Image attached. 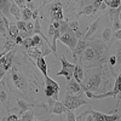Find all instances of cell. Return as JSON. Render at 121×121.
<instances>
[{
    "label": "cell",
    "instance_id": "obj_23",
    "mask_svg": "<svg viewBox=\"0 0 121 121\" xmlns=\"http://www.w3.org/2000/svg\"><path fill=\"white\" fill-rule=\"evenodd\" d=\"M113 36V32H112V29L110 28H105L103 30V33H102V39H103V41L109 44L110 43V39H112Z\"/></svg>",
    "mask_w": 121,
    "mask_h": 121
},
{
    "label": "cell",
    "instance_id": "obj_42",
    "mask_svg": "<svg viewBox=\"0 0 121 121\" xmlns=\"http://www.w3.org/2000/svg\"><path fill=\"white\" fill-rule=\"evenodd\" d=\"M33 121H40V120H33Z\"/></svg>",
    "mask_w": 121,
    "mask_h": 121
},
{
    "label": "cell",
    "instance_id": "obj_14",
    "mask_svg": "<svg viewBox=\"0 0 121 121\" xmlns=\"http://www.w3.org/2000/svg\"><path fill=\"white\" fill-rule=\"evenodd\" d=\"M51 113L52 114H56V115H60V114H63V113H67V108L64 107V104L62 102H59V100H56V102L52 104L51 107Z\"/></svg>",
    "mask_w": 121,
    "mask_h": 121
},
{
    "label": "cell",
    "instance_id": "obj_28",
    "mask_svg": "<svg viewBox=\"0 0 121 121\" xmlns=\"http://www.w3.org/2000/svg\"><path fill=\"white\" fill-rule=\"evenodd\" d=\"M120 28H121V23H120V13H119L113 19V29L116 32V30H120Z\"/></svg>",
    "mask_w": 121,
    "mask_h": 121
},
{
    "label": "cell",
    "instance_id": "obj_10",
    "mask_svg": "<svg viewBox=\"0 0 121 121\" xmlns=\"http://www.w3.org/2000/svg\"><path fill=\"white\" fill-rule=\"evenodd\" d=\"M88 44H90L88 40H84V39H79V40H78L76 46H75L74 51H73V57H74L76 60H79L80 57L82 56V53H84V51L86 50V47L88 46Z\"/></svg>",
    "mask_w": 121,
    "mask_h": 121
},
{
    "label": "cell",
    "instance_id": "obj_13",
    "mask_svg": "<svg viewBox=\"0 0 121 121\" xmlns=\"http://www.w3.org/2000/svg\"><path fill=\"white\" fill-rule=\"evenodd\" d=\"M100 19H102V18H97L96 21H93V23L90 26V28H88V30H87V33L85 34L84 40H90L91 38H92V36L97 33L98 27H99V23H100Z\"/></svg>",
    "mask_w": 121,
    "mask_h": 121
},
{
    "label": "cell",
    "instance_id": "obj_26",
    "mask_svg": "<svg viewBox=\"0 0 121 121\" xmlns=\"http://www.w3.org/2000/svg\"><path fill=\"white\" fill-rule=\"evenodd\" d=\"M120 80H121V78H120V75H117V76H116V79H115V85H114V88L112 90L116 97H117V95H120Z\"/></svg>",
    "mask_w": 121,
    "mask_h": 121
},
{
    "label": "cell",
    "instance_id": "obj_33",
    "mask_svg": "<svg viewBox=\"0 0 121 121\" xmlns=\"http://www.w3.org/2000/svg\"><path fill=\"white\" fill-rule=\"evenodd\" d=\"M5 121H21V119H18V116L15 115V114H11V115H9V116L6 117Z\"/></svg>",
    "mask_w": 121,
    "mask_h": 121
},
{
    "label": "cell",
    "instance_id": "obj_12",
    "mask_svg": "<svg viewBox=\"0 0 121 121\" xmlns=\"http://www.w3.org/2000/svg\"><path fill=\"white\" fill-rule=\"evenodd\" d=\"M84 73H85V69L82 67V64H75V68H74V73H73V78L76 82H79L80 85L82 84V80H84Z\"/></svg>",
    "mask_w": 121,
    "mask_h": 121
},
{
    "label": "cell",
    "instance_id": "obj_25",
    "mask_svg": "<svg viewBox=\"0 0 121 121\" xmlns=\"http://www.w3.org/2000/svg\"><path fill=\"white\" fill-rule=\"evenodd\" d=\"M34 120V115L30 110H26L23 112L22 116H21V121H33Z\"/></svg>",
    "mask_w": 121,
    "mask_h": 121
},
{
    "label": "cell",
    "instance_id": "obj_3",
    "mask_svg": "<svg viewBox=\"0 0 121 121\" xmlns=\"http://www.w3.org/2000/svg\"><path fill=\"white\" fill-rule=\"evenodd\" d=\"M62 103L64 104V107H65L68 110H74V109H78L79 107L86 104V99H84L82 96H70V95H65Z\"/></svg>",
    "mask_w": 121,
    "mask_h": 121
},
{
    "label": "cell",
    "instance_id": "obj_34",
    "mask_svg": "<svg viewBox=\"0 0 121 121\" xmlns=\"http://www.w3.org/2000/svg\"><path fill=\"white\" fill-rule=\"evenodd\" d=\"M0 100H1L3 103H5L6 100H7V96H6L5 91H1V92H0Z\"/></svg>",
    "mask_w": 121,
    "mask_h": 121
},
{
    "label": "cell",
    "instance_id": "obj_1",
    "mask_svg": "<svg viewBox=\"0 0 121 121\" xmlns=\"http://www.w3.org/2000/svg\"><path fill=\"white\" fill-rule=\"evenodd\" d=\"M108 50V46H104L99 41H91L86 50L84 51L82 56L80 57L79 62L80 64H84L86 67H95L96 63H100L103 59V56L105 57V51Z\"/></svg>",
    "mask_w": 121,
    "mask_h": 121
},
{
    "label": "cell",
    "instance_id": "obj_38",
    "mask_svg": "<svg viewBox=\"0 0 121 121\" xmlns=\"http://www.w3.org/2000/svg\"><path fill=\"white\" fill-rule=\"evenodd\" d=\"M115 36H116L117 40L121 39V30H116V32H115Z\"/></svg>",
    "mask_w": 121,
    "mask_h": 121
},
{
    "label": "cell",
    "instance_id": "obj_30",
    "mask_svg": "<svg viewBox=\"0 0 121 121\" xmlns=\"http://www.w3.org/2000/svg\"><path fill=\"white\" fill-rule=\"evenodd\" d=\"M67 121H76L74 110H67Z\"/></svg>",
    "mask_w": 121,
    "mask_h": 121
},
{
    "label": "cell",
    "instance_id": "obj_36",
    "mask_svg": "<svg viewBox=\"0 0 121 121\" xmlns=\"http://www.w3.org/2000/svg\"><path fill=\"white\" fill-rule=\"evenodd\" d=\"M53 32H55V27H53V24L51 23V24H50V27H48V35L52 36V35H53Z\"/></svg>",
    "mask_w": 121,
    "mask_h": 121
},
{
    "label": "cell",
    "instance_id": "obj_20",
    "mask_svg": "<svg viewBox=\"0 0 121 121\" xmlns=\"http://www.w3.org/2000/svg\"><path fill=\"white\" fill-rule=\"evenodd\" d=\"M21 18H22V21H24V22L30 21V19H32V10H29L28 7L21 9Z\"/></svg>",
    "mask_w": 121,
    "mask_h": 121
},
{
    "label": "cell",
    "instance_id": "obj_27",
    "mask_svg": "<svg viewBox=\"0 0 121 121\" xmlns=\"http://www.w3.org/2000/svg\"><path fill=\"white\" fill-rule=\"evenodd\" d=\"M16 27H17V29H18V32H19V33H27L26 22H24V21H22V19H19V21H17Z\"/></svg>",
    "mask_w": 121,
    "mask_h": 121
},
{
    "label": "cell",
    "instance_id": "obj_41",
    "mask_svg": "<svg viewBox=\"0 0 121 121\" xmlns=\"http://www.w3.org/2000/svg\"><path fill=\"white\" fill-rule=\"evenodd\" d=\"M26 1H27V4H28V3H32L33 0H26Z\"/></svg>",
    "mask_w": 121,
    "mask_h": 121
},
{
    "label": "cell",
    "instance_id": "obj_15",
    "mask_svg": "<svg viewBox=\"0 0 121 121\" xmlns=\"http://www.w3.org/2000/svg\"><path fill=\"white\" fill-rule=\"evenodd\" d=\"M13 1L12 0H0V13H3L5 17L10 15V7Z\"/></svg>",
    "mask_w": 121,
    "mask_h": 121
},
{
    "label": "cell",
    "instance_id": "obj_8",
    "mask_svg": "<svg viewBox=\"0 0 121 121\" xmlns=\"http://www.w3.org/2000/svg\"><path fill=\"white\" fill-rule=\"evenodd\" d=\"M50 17H51V22L63 21L62 3H53L51 5V7H50Z\"/></svg>",
    "mask_w": 121,
    "mask_h": 121
},
{
    "label": "cell",
    "instance_id": "obj_22",
    "mask_svg": "<svg viewBox=\"0 0 121 121\" xmlns=\"http://www.w3.org/2000/svg\"><path fill=\"white\" fill-rule=\"evenodd\" d=\"M43 44H44V39L40 36V35L35 34V35L32 38V45H33V47H38V48H40Z\"/></svg>",
    "mask_w": 121,
    "mask_h": 121
},
{
    "label": "cell",
    "instance_id": "obj_11",
    "mask_svg": "<svg viewBox=\"0 0 121 121\" xmlns=\"http://www.w3.org/2000/svg\"><path fill=\"white\" fill-rule=\"evenodd\" d=\"M13 58H15V50H11V51H9L7 53L4 55V60H3V64L0 65L4 72L9 70L12 65V62H13Z\"/></svg>",
    "mask_w": 121,
    "mask_h": 121
},
{
    "label": "cell",
    "instance_id": "obj_24",
    "mask_svg": "<svg viewBox=\"0 0 121 121\" xmlns=\"http://www.w3.org/2000/svg\"><path fill=\"white\" fill-rule=\"evenodd\" d=\"M93 3V1H92ZM81 15H85V16H90V15H93V6L92 4H90L87 6H85L81 11L79 12V16H81Z\"/></svg>",
    "mask_w": 121,
    "mask_h": 121
},
{
    "label": "cell",
    "instance_id": "obj_4",
    "mask_svg": "<svg viewBox=\"0 0 121 121\" xmlns=\"http://www.w3.org/2000/svg\"><path fill=\"white\" fill-rule=\"evenodd\" d=\"M60 62H62V69H60V72H58L56 75L57 76H65L67 80L73 79V73H74L75 64L69 63L65 57H60Z\"/></svg>",
    "mask_w": 121,
    "mask_h": 121
},
{
    "label": "cell",
    "instance_id": "obj_40",
    "mask_svg": "<svg viewBox=\"0 0 121 121\" xmlns=\"http://www.w3.org/2000/svg\"><path fill=\"white\" fill-rule=\"evenodd\" d=\"M99 9L102 10V11H104V10L107 9V4L105 3H102V4H100V6H99Z\"/></svg>",
    "mask_w": 121,
    "mask_h": 121
},
{
    "label": "cell",
    "instance_id": "obj_29",
    "mask_svg": "<svg viewBox=\"0 0 121 121\" xmlns=\"http://www.w3.org/2000/svg\"><path fill=\"white\" fill-rule=\"evenodd\" d=\"M26 28H27V34H28V36H29L30 34L34 33V23H33V22H30V21L26 22Z\"/></svg>",
    "mask_w": 121,
    "mask_h": 121
},
{
    "label": "cell",
    "instance_id": "obj_9",
    "mask_svg": "<svg viewBox=\"0 0 121 121\" xmlns=\"http://www.w3.org/2000/svg\"><path fill=\"white\" fill-rule=\"evenodd\" d=\"M12 80H13V82L15 85L17 86L18 90H21L23 91V92H26L27 91V87H28V84H27V80L23 75H21L19 73H17V69L15 68L13 69V72H12Z\"/></svg>",
    "mask_w": 121,
    "mask_h": 121
},
{
    "label": "cell",
    "instance_id": "obj_2",
    "mask_svg": "<svg viewBox=\"0 0 121 121\" xmlns=\"http://www.w3.org/2000/svg\"><path fill=\"white\" fill-rule=\"evenodd\" d=\"M45 95H46L47 98H52L53 100H58L59 85L55 81V80L48 78L47 75L45 76Z\"/></svg>",
    "mask_w": 121,
    "mask_h": 121
},
{
    "label": "cell",
    "instance_id": "obj_32",
    "mask_svg": "<svg viewBox=\"0 0 121 121\" xmlns=\"http://www.w3.org/2000/svg\"><path fill=\"white\" fill-rule=\"evenodd\" d=\"M12 1H13L19 9L26 7V0H12Z\"/></svg>",
    "mask_w": 121,
    "mask_h": 121
},
{
    "label": "cell",
    "instance_id": "obj_16",
    "mask_svg": "<svg viewBox=\"0 0 121 121\" xmlns=\"http://www.w3.org/2000/svg\"><path fill=\"white\" fill-rule=\"evenodd\" d=\"M16 47V43H15V40L11 39V38H6V41L4 44V47H3V55L7 53L9 51H11V50H13Z\"/></svg>",
    "mask_w": 121,
    "mask_h": 121
},
{
    "label": "cell",
    "instance_id": "obj_31",
    "mask_svg": "<svg viewBox=\"0 0 121 121\" xmlns=\"http://www.w3.org/2000/svg\"><path fill=\"white\" fill-rule=\"evenodd\" d=\"M22 45H23L27 50L30 48V47H33V45H32V38H26V39H23Z\"/></svg>",
    "mask_w": 121,
    "mask_h": 121
},
{
    "label": "cell",
    "instance_id": "obj_39",
    "mask_svg": "<svg viewBox=\"0 0 121 121\" xmlns=\"http://www.w3.org/2000/svg\"><path fill=\"white\" fill-rule=\"evenodd\" d=\"M52 1H53V0H44L43 4H41V7L45 6V5H47V4H50V3H52Z\"/></svg>",
    "mask_w": 121,
    "mask_h": 121
},
{
    "label": "cell",
    "instance_id": "obj_17",
    "mask_svg": "<svg viewBox=\"0 0 121 121\" xmlns=\"http://www.w3.org/2000/svg\"><path fill=\"white\" fill-rule=\"evenodd\" d=\"M36 65L40 69V72L43 73V75L46 76L47 75V64H46V60L44 59V57L36 58Z\"/></svg>",
    "mask_w": 121,
    "mask_h": 121
},
{
    "label": "cell",
    "instance_id": "obj_18",
    "mask_svg": "<svg viewBox=\"0 0 121 121\" xmlns=\"http://www.w3.org/2000/svg\"><path fill=\"white\" fill-rule=\"evenodd\" d=\"M27 52H28V55L30 57H33L35 59L36 58H40V57H44V52L40 48H38V47H30V48L27 50Z\"/></svg>",
    "mask_w": 121,
    "mask_h": 121
},
{
    "label": "cell",
    "instance_id": "obj_5",
    "mask_svg": "<svg viewBox=\"0 0 121 121\" xmlns=\"http://www.w3.org/2000/svg\"><path fill=\"white\" fill-rule=\"evenodd\" d=\"M87 113L91 114L93 121H117L120 119L119 114H102V113L95 112L93 109H88Z\"/></svg>",
    "mask_w": 121,
    "mask_h": 121
},
{
    "label": "cell",
    "instance_id": "obj_37",
    "mask_svg": "<svg viewBox=\"0 0 121 121\" xmlns=\"http://www.w3.org/2000/svg\"><path fill=\"white\" fill-rule=\"evenodd\" d=\"M109 63H110V65H115L116 64V57L115 56H112L109 58Z\"/></svg>",
    "mask_w": 121,
    "mask_h": 121
},
{
    "label": "cell",
    "instance_id": "obj_35",
    "mask_svg": "<svg viewBox=\"0 0 121 121\" xmlns=\"http://www.w3.org/2000/svg\"><path fill=\"white\" fill-rule=\"evenodd\" d=\"M22 41H23V38H22L21 35L16 36V39H15V43H16V45H21V44H22Z\"/></svg>",
    "mask_w": 121,
    "mask_h": 121
},
{
    "label": "cell",
    "instance_id": "obj_7",
    "mask_svg": "<svg viewBox=\"0 0 121 121\" xmlns=\"http://www.w3.org/2000/svg\"><path fill=\"white\" fill-rule=\"evenodd\" d=\"M70 96H82L84 95V88L81 87L79 82H76L74 79L68 80V86H67V93Z\"/></svg>",
    "mask_w": 121,
    "mask_h": 121
},
{
    "label": "cell",
    "instance_id": "obj_21",
    "mask_svg": "<svg viewBox=\"0 0 121 121\" xmlns=\"http://www.w3.org/2000/svg\"><path fill=\"white\" fill-rule=\"evenodd\" d=\"M18 34H19V32H18L16 24H10L9 26V29H7V36L15 40L16 36H18Z\"/></svg>",
    "mask_w": 121,
    "mask_h": 121
},
{
    "label": "cell",
    "instance_id": "obj_6",
    "mask_svg": "<svg viewBox=\"0 0 121 121\" xmlns=\"http://www.w3.org/2000/svg\"><path fill=\"white\" fill-rule=\"evenodd\" d=\"M58 39H59V41H62L64 45H67L70 48V51H74V48L76 46V43H78V39L75 38V35H74V33L72 32V30L68 32V33L60 34Z\"/></svg>",
    "mask_w": 121,
    "mask_h": 121
},
{
    "label": "cell",
    "instance_id": "obj_19",
    "mask_svg": "<svg viewBox=\"0 0 121 121\" xmlns=\"http://www.w3.org/2000/svg\"><path fill=\"white\" fill-rule=\"evenodd\" d=\"M10 13H11L17 21H19L21 19V9H19L15 3H12L11 4V7H10Z\"/></svg>",
    "mask_w": 121,
    "mask_h": 121
}]
</instances>
